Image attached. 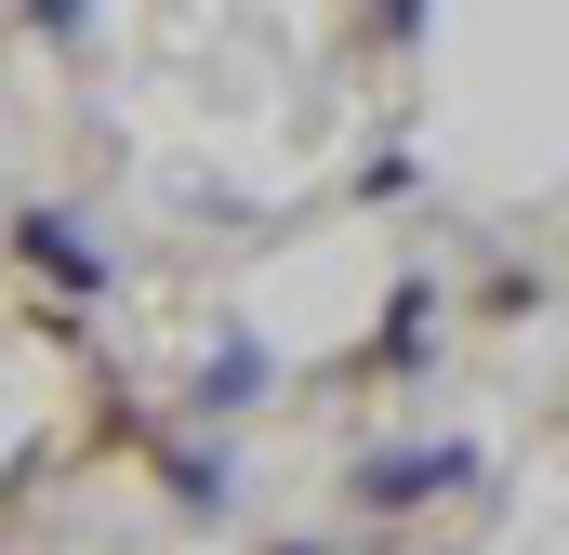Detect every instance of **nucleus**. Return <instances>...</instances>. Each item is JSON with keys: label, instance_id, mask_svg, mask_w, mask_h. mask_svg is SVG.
<instances>
[{"label": "nucleus", "instance_id": "nucleus-4", "mask_svg": "<svg viewBox=\"0 0 569 555\" xmlns=\"http://www.w3.org/2000/svg\"><path fill=\"white\" fill-rule=\"evenodd\" d=\"M13 252H27L40 278H67V291H107V252L80 239V212H67V199H27V212H13Z\"/></svg>", "mask_w": 569, "mask_h": 555}, {"label": "nucleus", "instance_id": "nucleus-2", "mask_svg": "<svg viewBox=\"0 0 569 555\" xmlns=\"http://www.w3.org/2000/svg\"><path fill=\"white\" fill-rule=\"evenodd\" d=\"M226 436H239V423H199V436H172V423H159V436H146V476H159V490H172L199 529H226V503H239V463H226Z\"/></svg>", "mask_w": 569, "mask_h": 555}, {"label": "nucleus", "instance_id": "nucleus-7", "mask_svg": "<svg viewBox=\"0 0 569 555\" xmlns=\"http://www.w3.org/2000/svg\"><path fill=\"white\" fill-rule=\"evenodd\" d=\"M27 27L40 40H80V0H27Z\"/></svg>", "mask_w": 569, "mask_h": 555}, {"label": "nucleus", "instance_id": "nucleus-5", "mask_svg": "<svg viewBox=\"0 0 569 555\" xmlns=\"http://www.w3.org/2000/svg\"><path fill=\"white\" fill-rule=\"evenodd\" d=\"M425 357H437V278H398V304H385V331L358 344V371L398 384V371H425Z\"/></svg>", "mask_w": 569, "mask_h": 555}, {"label": "nucleus", "instance_id": "nucleus-1", "mask_svg": "<svg viewBox=\"0 0 569 555\" xmlns=\"http://www.w3.org/2000/svg\"><path fill=\"white\" fill-rule=\"evenodd\" d=\"M437 490H477V436H437V450H358V503H371V516H425Z\"/></svg>", "mask_w": 569, "mask_h": 555}, {"label": "nucleus", "instance_id": "nucleus-6", "mask_svg": "<svg viewBox=\"0 0 569 555\" xmlns=\"http://www.w3.org/2000/svg\"><path fill=\"white\" fill-rule=\"evenodd\" d=\"M425 13H437V0H385V13H371V27H385V53H411V40H425Z\"/></svg>", "mask_w": 569, "mask_h": 555}, {"label": "nucleus", "instance_id": "nucleus-8", "mask_svg": "<svg viewBox=\"0 0 569 555\" xmlns=\"http://www.w3.org/2000/svg\"><path fill=\"white\" fill-rule=\"evenodd\" d=\"M266 555H345V543H266Z\"/></svg>", "mask_w": 569, "mask_h": 555}, {"label": "nucleus", "instance_id": "nucleus-3", "mask_svg": "<svg viewBox=\"0 0 569 555\" xmlns=\"http://www.w3.org/2000/svg\"><path fill=\"white\" fill-rule=\"evenodd\" d=\"M266 384H279V357H266L252 331H212V357H199V384H186V423H239Z\"/></svg>", "mask_w": 569, "mask_h": 555}]
</instances>
